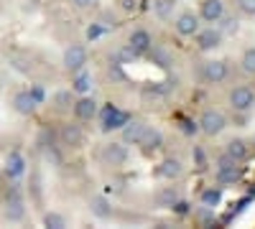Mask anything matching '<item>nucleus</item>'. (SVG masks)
<instances>
[{"instance_id":"nucleus-30","label":"nucleus","mask_w":255,"mask_h":229,"mask_svg":"<svg viewBox=\"0 0 255 229\" xmlns=\"http://www.w3.org/2000/svg\"><path fill=\"white\" fill-rule=\"evenodd\" d=\"M240 10L245 13V15H255V0H240Z\"/></svg>"},{"instance_id":"nucleus-23","label":"nucleus","mask_w":255,"mask_h":229,"mask_svg":"<svg viewBox=\"0 0 255 229\" xmlns=\"http://www.w3.org/2000/svg\"><path fill=\"white\" fill-rule=\"evenodd\" d=\"M90 206H92V212H95L97 217H102V219H108V217L113 214V209H110V204L105 201V199H100V196H95V199L90 201Z\"/></svg>"},{"instance_id":"nucleus-2","label":"nucleus","mask_w":255,"mask_h":229,"mask_svg":"<svg viewBox=\"0 0 255 229\" xmlns=\"http://www.w3.org/2000/svg\"><path fill=\"white\" fill-rule=\"evenodd\" d=\"M225 125H227V120H225V115L222 112H217V110H207L204 115H202V120H199V128H202V133L204 135H220L222 130H225Z\"/></svg>"},{"instance_id":"nucleus-12","label":"nucleus","mask_w":255,"mask_h":229,"mask_svg":"<svg viewBox=\"0 0 255 229\" xmlns=\"http://www.w3.org/2000/svg\"><path fill=\"white\" fill-rule=\"evenodd\" d=\"M13 107H15L18 115H33L36 107H38V102L31 97V92H18L13 97Z\"/></svg>"},{"instance_id":"nucleus-27","label":"nucleus","mask_w":255,"mask_h":229,"mask_svg":"<svg viewBox=\"0 0 255 229\" xmlns=\"http://www.w3.org/2000/svg\"><path fill=\"white\" fill-rule=\"evenodd\" d=\"M54 102H56V107H59V110H69V107H74V102H72V92H56Z\"/></svg>"},{"instance_id":"nucleus-22","label":"nucleus","mask_w":255,"mask_h":229,"mask_svg":"<svg viewBox=\"0 0 255 229\" xmlns=\"http://www.w3.org/2000/svg\"><path fill=\"white\" fill-rule=\"evenodd\" d=\"M176 8V0H153V13L158 18H168Z\"/></svg>"},{"instance_id":"nucleus-10","label":"nucleus","mask_w":255,"mask_h":229,"mask_svg":"<svg viewBox=\"0 0 255 229\" xmlns=\"http://www.w3.org/2000/svg\"><path fill=\"white\" fill-rule=\"evenodd\" d=\"M138 145L143 148V153H153V151H158L163 145V135L158 130H153V128H145V133L140 135Z\"/></svg>"},{"instance_id":"nucleus-14","label":"nucleus","mask_w":255,"mask_h":229,"mask_svg":"<svg viewBox=\"0 0 255 229\" xmlns=\"http://www.w3.org/2000/svg\"><path fill=\"white\" fill-rule=\"evenodd\" d=\"M176 31H179L181 36H194V33L199 31V18H197L194 13H181V15L176 18Z\"/></svg>"},{"instance_id":"nucleus-36","label":"nucleus","mask_w":255,"mask_h":229,"mask_svg":"<svg viewBox=\"0 0 255 229\" xmlns=\"http://www.w3.org/2000/svg\"><path fill=\"white\" fill-rule=\"evenodd\" d=\"M123 10H135V0H118Z\"/></svg>"},{"instance_id":"nucleus-6","label":"nucleus","mask_w":255,"mask_h":229,"mask_svg":"<svg viewBox=\"0 0 255 229\" xmlns=\"http://www.w3.org/2000/svg\"><path fill=\"white\" fill-rule=\"evenodd\" d=\"M102 160L108 163V165H123V163L128 160V148H125L123 143H110V145H105Z\"/></svg>"},{"instance_id":"nucleus-5","label":"nucleus","mask_w":255,"mask_h":229,"mask_svg":"<svg viewBox=\"0 0 255 229\" xmlns=\"http://www.w3.org/2000/svg\"><path fill=\"white\" fill-rule=\"evenodd\" d=\"M128 120H130V115H128V112H123L118 107H108V110H105V115H102V133H110V130L123 128Z\"/></svg>"},{"instance_id":"nucleus-7","label":"nucleus","mask_w":255,"mask_h":229,"mask_svg":"<svg viewBox=\"0 0 255 229\" xmlns=\"http://www.w3.org/2000/svg\"><path fill=\"white\" fill-rule=\"evenodd\" d=\"M225 15V3L222 0H202V18L207 23H217Z\"/></svg>"},{"instance_id":"nucleus-25","label":"nucleus","mask_w":255,"mask_h":229,"mask_svg":"<svg viewBox=\"0 0 255 229\" xmlns=\"http://www.w3.org/2000/svg\"><path fill=\"white\" fill-rule=\"evenodd\" d=\"M176 201H179V196H176L174 189H163V191H158V196H156V204H158V206H174Z\"/></svg>"},{"instance_id":"nucleus-31","label":"nucleus","mask_w":255,"mask_h":229,"mask_svg":"<svg viewBox=\"0 0 255 229\" xmlns=\"http://www.w3.org/2000/svg\"><path fill=\"white\" fill-rule=\"evenodd\" d=\"M102 33H105V28H102L100 23H92V26L87 28V38H90V41H95V38H100Z\"/></svg>"},{"instance_id":"nucleus-29","label":"nucleus","mask_w":255,"mask_h":229,"mask_svg":"<svg viewBox=\"0 0 255 229\" xmlns=\"http://www.w3.org/2000/svg\"><path fill=\"white\" fill-rule=\"evenodd\" d=\"M135 56H138V51H135L133 46H125V49L118 54V59H120V61H133Z\"/></svg>"},{"instance_id":"nucleus-16","label":"nucleus","mask_w":255,"mask_h":229,"mask_svg":"<svg viewBox=\"0 0 255 229\" xmlns=\"http://www.w3.org/2000/svg\"><path fill=\"white\" fill-rule=\"evenodd\" d=\"M156 173H158L161 178H166V181H174V178H179V176H181V163H179L176 158H166V160H161V163H158Z\"/></svg>"},{"instance_id":"nucleus-15","label":"nucleus","mask_w":255,"mask_h":229,"mask_svg":"<svg viewBox=\"0 0 255 229\" xmlns=\"http://www.w3.org/2000/svg\"><path fill=\"white\" fill-rule=\"evenodd\" d=\"M143 133H145V122H140V120H128V122L123 125V143H135V145H138V140H140Z\"/></svg>"},{"instance_id":"nucleus-18","label":"nucleus","mask_w":255,"mask_h":229,"mask_svg":"<svg viewBox=\"0 0 255 229\" xmlns=\"http://www.w3.org/2000/svg\"><path fill=\"white\" fill-rule=\"evenodd\" d=\"M72 89H74L77 94H87V92L92 89V74H90V72H84V69L74 72V79H72Z\"/></svg>"},{"instance_id":"nucleus-19","label":"nucleus","mask_w":255,"mask_h":229,"mask_svg":"<svg viewBox=\"0 0 255 229\" xmlns=\"http://www.w3.org/2000/svg\"><path fill=\"white\" fill-rule=\"evenodd\" d=\"M151 44H153V38L148 31H133L130 33V46L138 51V54H145V51H151Z\"/></svg>"},{"instance_id":"nucleus-9","label":"nucleus","mask_w":255,"mask_h":229,"mask_svg":"<svg viewBox=\"0 0 255 229\" xmlns=\"http://www.w3.org/2000/svg\"><path fill=\"white\" fill-rule=\"evenodd\" d=\"M61 143L69 145V148H79V145L84 143V133H82L79 125H74V122L64 125L61 128Z\"/></svg>"},{"instance_id":"nucleus-24","label":"nucleus","mask_w":255,"mask_h":229,"mask_svg":"<svg viewBox=\"0 0 255 229\" xmlns=\"http://www.w3.org/2000/svg\"><path fill=\"white\" fill-rule=\"evenodd\" d=\"M222 201V194H220V189H207L204 194H202V204L207 206V209H215V206Z\"/></svg>"},{"instance_id":"nucleus-35","label":"nucleus","mask_w":255,"mask_h":229,"mask_svg":"<svg viewBox=\"0 0 255 229\" xmlns=\"http://www.w3.org/2000/svg\"><path fill=\"white\" fill-rule=\"evenodd\" d=\"M31 97H33V99L38 102V105H41V102H44V97H46V94H44V89H41V87H31Z\"/></svg>"},{"instance_id":"nucleus-28","label":"nucleus","mask_w":255,"mask_h":229,"mask_svg":"<svg viewBox=\"0 0 255 229\" xmlns=\"http://www.w3.org/2000/svg\"><path fill=\"white\" fill-rule=\"evenodd\" d=\"M243 69H245L248 74H255V49H248V51L243 54Z\"/></svg>"},{"instance_id":"nucleus-1","label":"nucleus","mask_w":255,"mask_h":229,"mask_svg":"<svg viewBox=\"0 0 255 229\" xmlns=\"http://www.w3.org/2000/svg\"><path fill=\"white\" fill-rule=\"evenodd\" d=\"M240 176H243V171H240V165H238V160H232L227 153L217 160V181L220 183H235V181H240Z\"/></svg>"},{"instance_id":"nucleus-32","label":"nucleus","mask_w":255,"mask_h":229,"mask_svg":"<svg viewBox=\"0 0 255 229\" xmlns=\"http://www.w3.org/2000/svg\"><path fill=\"white\" fill-rule=\"evenodd\" d=\"M153 59L158 61V67H163V69H166L168 64H171V59H168V54H166V51H153Z\"/></svg>"},{"instance_id":"nucleus-17","label":"nucleus","mask_w":255,"mask_h":229,"mask_svg":"<svg viewBox=\"0 0 255 229\" xmlns=\"http://www.w3.org/2000/svg\"><path fill=\"white\" fill-rule=\"evenodd\" d=\"M5 219H10V222H20L26 217V206H23V201H20V196H10L8 201H5Z\"/></svg>"},{"instance_id":"nucleus-20","label":"nucleus","mask_w":255,"mask_h":229,"mask_svg":"<svg viewBox=\"0 0 255 229\" xmlns=\"http://www.w3.org/2000/svg\"><path fill=\"white\" fill-rule=\"evenodd\" d=\"M23 171H26V160L20 158L18 153H10V155L5 158V173H8L10 178H18Z\"/></svg>"},{"instance_id":"nucleus-3","label":"nucleus","mask_w":255,"mask_h":229,"mask_svg":"<svg viewBox=\"0 0 255 229\" xmlns=\"http://www.w3.org/2000/svg\"><path fill=\"white\" fill-rule=\"evenodd\" d=\"M230 105H232V110H238V112H248V110L255 107V94L248 87H235L230 92Z\"/></svg>"},{"instance_id":"nucleus-4","label":"nucleus","mask_w":255,"mask_h":229,"mask_svg":"<svg viewBox=\"0 0 255 229\" xmlns=\"http://www.w3.org/2000/svg\"><path fill=\"white\" fill-rule=\"evenodd\" d=\"M64 69L67 72H79L84 69V64H87V51H84V46H69L67 51H64Z\"/></svg>"},{"instance_id":"nucleus-11","label":"nucleus","mask_w":255,"mask_h":229,"mask_svg":"<svg viewBox=\"0 0 255 229\" xmlns=\"http://www.w3.org/2000/svg\"><path fill=\"white\" fill-rule=\"evenodd\" d=\"M227 76V64L225 61H207L204 64V79L209 81V84H217V81H222Z\"/></svg>"},{"instance_id":"nucleus-8","label":"nucleus","mask_w":255,"mask_h":229,"mask_svg":"<svg viewBox=\"0 0 255 229\" xmlns=\"http://www.w3.org/2000/svg\"><path fill=\"white\" fill-rule=\"evenodd\" d=\"M74 115H77V120H92L97 115V102L92 97H87V94H82L74 102Z\"/></svg>"},{"instance_id":"nucleus-33","label":"nucleus","mask_w":255,"mask_h":229,"mask_svg":"<svg viewBox=\"0 0 255 229\" xmlns=\"http://www.w3.org/2000/svg\"><path fill=\"white\" fill-rule=\"evenodd\" d=\"M222 31H225V33H238V20H235V18H225Z\"/></svg>"},{"instance_id":"nucleus-26","label":"nucleus","mask_w":255,"mask_h":229,"mask_svg":"<svg viewBox=\"0 0 255 229\" xmlns=\"http://www.w3.org/2000/svg\"><path fill=\"white\" fill-rule=\"evenodd\" d=\"M44 227H49V229H64V227H67V219H64L61 214H56V212H49L44 217Z\"/></svg>"},{"instance_id":"nucleus-21","label":"nucleus","mask_w":255,"mask_h":229,"mask_svg":"<svg viewBox=\"0 0 255 229\" xmlns=\"http://www.w3.org/2000/svg\"><path fill=\"white\" fill-rule=\"evenodd\" d=\"M225 153H227L232 160H238V163H240V160L248 158V145H245V140H240V138H238V140H230Z\"/></svg>"},{"instance_id":"nucleus-13","label":"nucleus","mask_w":255,"mask_h":229,"mask_svg":"<svg viewBox=\"0 0 255 229\" xmlns=\"http://www.w3.org/2000/svg\"><path fill=\"white\" fill-rule=\"evenodd\" d=\"M220 41H222V33L215 31V28H207V31H197V44L202 51H212V49H217L220 46Z\"/></svg>"},{"instance_id":"nucleus-34","label":"nucleus","mask_w":255,"mask_h":229,"mask_svg":"<svg viewBox=\"0 0 255 229\" xmlns=\"http://www.w3.org/2000/svg\"><path fill=\"white\" fill-rule=\"evenodd\" d=\"M95 3H97V0H72V5H74V8H82V10H84V8H92Z\"/></svg>"}]
</instances>
